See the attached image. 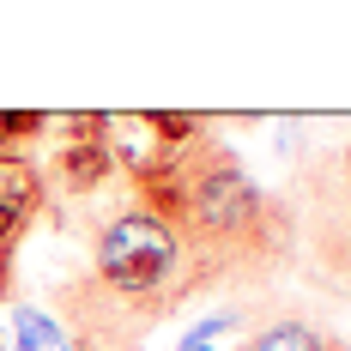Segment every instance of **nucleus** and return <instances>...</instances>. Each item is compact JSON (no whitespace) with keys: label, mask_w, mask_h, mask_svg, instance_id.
Listing matches in <instances>:
<instances>
[{"label":"nucleus","mask_w":351,"mask_h":351,"mask_svg":"<svg viewBox=\"0 0 351 351\" xmlns=\"http://www.w3.org/2000/svg\"><path fill=\"white\" fill-rule=\"evenodd\" d=\"M128 200L145 206L176 230V243L194 267L200 297L206 291H243V285H273L297 261V218L291 200L261 188V176L243 164V152L206 128L176 158L128 164Z\"/></svg>","instance_id":"nucleus-1"},{"label":"nucleus","mask_w":351,"mask_h":351,"mask_svg":"<svg viewBox=\"0 0 351 351\" xmlns=\"http://www.w3.org/2000/svg\"><path fill=\"white\" fill-rule=\"evenodd\" d=\"M85 243V273L55 285V321L73 351H145L164 321L200 297L176 230L134 200L104 206Z\"/></svg>","instance_id":"nucleus-2"},{"label":"nucleus","mask_w":351,"mask_h":351,"mask_svg":"<svg viewBox=\"0 0 351 351\" xmlns=\"http://www.w3.org/2000/svg\"><path fill=\"white\" fill-rule=\"evenodd\" d=\"M61 134L67 140L49 152V182L73 194V200H91V194H104L109 182H115V121L109 115H67L61 121Z\"/></svg>","instance_id":"nucleus-3"},{"label":"nucleus","mask_w":351,"mask_h":351,"mask_svg":"<svg viewBox=\"0 0 351 351\" xmlns=\"http://www.w3.org/2000/svg\"><path fill=\"white\" fill-rule=\"evenodd\" d=\"M49 206V176L31 152H0V303H12L19 248Z\"/></svg>","instance_id":"nucleus-4"},{"label":"nucleus","mask_w":351,"mask_h":351,"mask_svg":"<svg viewBox=\"0 0 351 351\" xmlns=\"http://www.w3.org/2000/svg\"><path fill=\"white\" fill-rule=\"evenodd\" d=\"M237 351H351V339L333 333L327 321L291 309V303H267V309L248 315Z\"/></svg>","instance_id":"nucleus-5"},{"label":"nucleus","mask_w":351,"mask_h":351,"mask_svg":"<svg viewBox=\"0 0 351 351\" xmlns=\"http://www.w3.org/2000/svg\"><path fill=\"white\" fill-rule=\"evenodd\" d=\"M297 194H309V200H327V206H346V212H351V140H339L333 152H321L315 164L297 176Z\"/></svg>","instance_id":"nucleus-6"},{"label":"nucleus","mask_w":351,"mask_h":351,"mask_svg":"<svg viewBox=\"0 0 351 351\" xmlns=\"http://www.w3.org/2000/svg\"><path fill=\"white\" fill-rule=\"evenodd\" d=\"M12 333H19V339H12L19 351H73L67 333H61V321L43 315V309H31V303L12 309Z\"/></svg>","instance_id":"nucleus-7"}]
</instances>
